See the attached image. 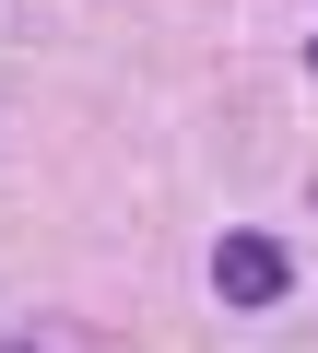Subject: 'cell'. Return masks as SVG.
I'll return each instance as SVG.
<instances>
[{
	"instance_id": "cell-1",
	"label": "cell",
	"mask_w": 318,
	"mask_h": 353,
	"mask_svg": "<svg viewBox=\"0 0 318 353\" xmlns=\"http://www.w3.org/2000/svg\"><path fill=\"white\" fill-rule=\"evenodd\" d=\"M212 294H224V306H271V294H295V259H283V236L236 224V236L212 248Z\"/></svg>"
},
{
	"instance_id": "cell-2",
	"label": "cell",
	"mask_w": 318,
	"mask_h": 353,
	"mask_svg": "<svg viewBox=\"0 0 318 353\" xmlns=\"http://www.w3.org/2000/svg\"><path fill=\"white\" fill-rule=\"evenodd\" d=\"M306 59H318V48H306Z\"/></svg>"
}]
</instances>
